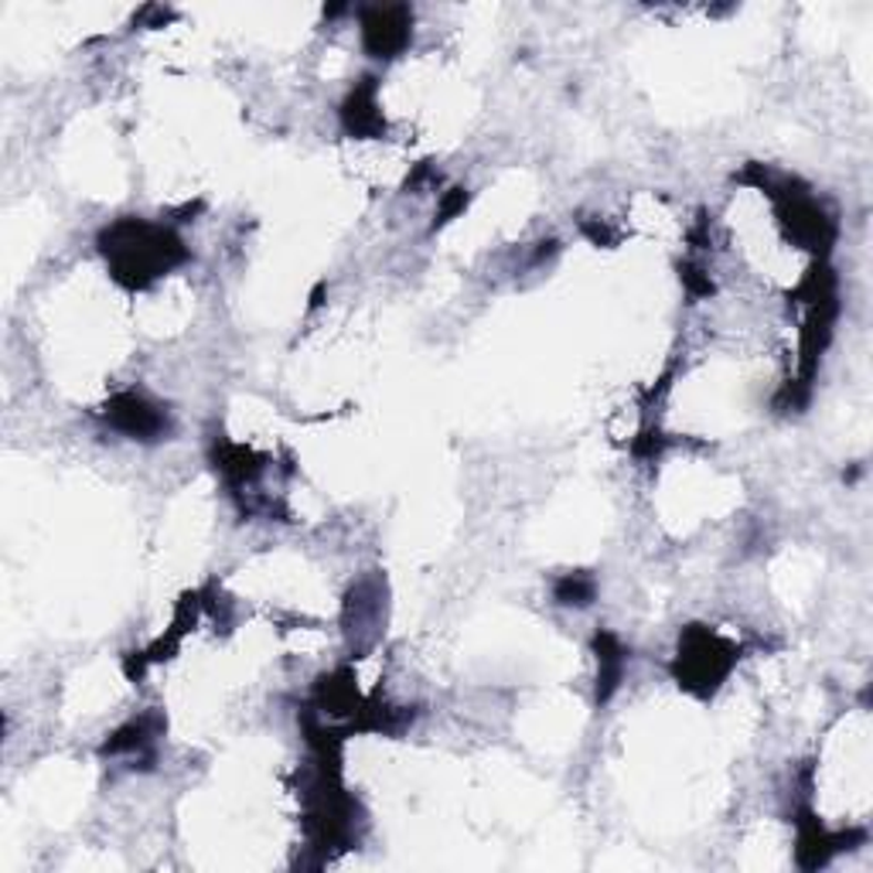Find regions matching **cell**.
<instances>
[{
  "mask_svg": "<svg viewBox=\"0 0 873 873\" xmlns=\"http://www.w3.org/2000/svg\"><path fill=\"white\" fill-rule=\"evenodd\" d=\"M730 649L717 642L713 634H693V639L680 649V665H686V686H700L703 693L717 686V680L730 669Z\"/></svg>",
  "mask_w": 873,
  "mask_h": 873,
  "instance_id": "1",
  "label": "cell"
},
{
  "mask_svg": "<svg viewBox=\"0 0 873 873\" xmlns=\"http://www.w3.org/2000/svg\"><path fill=\"white\" fill-rule=\"evenodd\" d=\"M410 38V18L407 11L400 8H389V11H369L366 14V45L376 52V55H396Z\"/></svg>",
  "mask_w": 873,
  "mask_h": 873,
  "instance_id": "2",
  "label": "cell"
},
{
  "mask_svg": "<svg viewBox=\"0 0 873 873\" xmlns=\"http://www.w3.org/2000/svg\"><path fill=\"white\" fill-rule=\"evenodd\" d=\"M113 423L120 427L124 433L130 436H154L157 430L165 427V417L150 410L144 400H137V396H124V400H116V410L109 413Z\"/></svg>",
  "mask_w": 873,
  "mask_h": 873,
  "instance_id": "3",
  "label": "cell"
},
{
  "mask_svg": "<svg viewBox=\"0 0 873 873\" xmlns=\"http://www.w3.org/2000/svg\"><path fill=\"white\" fill-rule=\"evenodd\" d=\"M598 652H601V690H598V696L608 700L614 693L618 680H621V662H624V655H621V645L611 639V634H601V639H598Z\"/></svg>",
  "mask_w": 873,
  "mask_h": 873,
  "instance_id": "4",
  "label": "cell"
},
{
  "mask_svg": "<svg viewBox=\"0 0 873 873\" xmlns=\"http://www.w3.org/2000/svg\"><path fill=\"white\" fill-rule=\"evenodd\" d=\"M557 598H560V604H590V598H593V583L583 580V577H567V580L560 583V590H557Z\"/></svg>",
  "mask_w": 873,
  "mask_h": 873,
  "instance_id": "5",
  "label": "cell"
}]
</instances>
